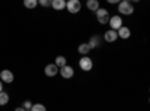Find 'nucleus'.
<instances>
[{"mask_svg": "<svg viewBox=\"0 0 150 111\" xmlns=\"http://www.w3.org/2000/svg\"><path fill=\"white\" fill-rule=\"evenodd\" d=\"M117 9L122 15H132L134 11H135V8L131 2H123V0L120 3H117Z\"/></svg>", "mask_w": 150, "mask_h": 111, "instance_id": "f257e3e1", "label": "nucleus"}, {"mask_svg": "<svg viewBox=\"0 0 150 111\" xmlns=\"http://www.w3.org/2000/svg\"><path fill=\"white\" fill-rule=\"evenodd\" d=\"M66 9L69 14L75 15V14H78V12L81 11V2L80 0H68L66 2Z\"/></svg>", "mask_w": 150, "mask_h": 111, "instance_id": "f03ea898", "label": "nucleus"}, {"mask_svg": "<svg viewBox=\"0 0 150 111\" xmlns=\"http://www.w3.org/2000/svg\"><path fill=\"white\" fill-rule=\"evenodd\" d=\"M78 65H80L81 71L89 72V71H92V68H93V60H92L89 56H83V57L80 59V62H78Z\"/></svg>", "mask_w": 150, "mask_h": 111, "instance_id": "7ed1b4c3", "label": "nucleus"}, {"mask_svg": "<svg viewBox=\"0 0 150 111\" xmlns=\"http://www.w3.org/2000/svg\"><path fill=\"white\" fill-rule=\"evenodd\" d=\"M96 20L99 24H107L110 21V14H108V11L104 9V8H99L96 11Z\"/></svg>", "mask_w": 150, "mask_h": 111, "instance_id": "20e7f679", "label": "nucleus"}, {"mask_svg": "<svg viewBox=\"0 0 150 111\" xmlns=\"http://www.w3.org/2000/svg\"><path fill=\"white\" fill-rule=\"evenodd\" d=\"M59 74H60V75L63 77L65 80H71V78L75 75V71H74V68H72V66L65 65V66L59 68Z\"/></svg>", "mask_w": 150, "mask_h": 111, "instance_id": "39448f33", "label": "nucleus"}, {"mask_svg": "<svg viewBox=\"0 0 150 111\" xmlns=\"http://www.w3.org/2000/svg\"><path fill=\"white\" fill-rule=\"evenodd\" d=\"M108 24H110V27H111L112 30H119V29L123 26V18H122L120 15L110 17V21H108Z\"/></svg>", "mask_w": 150, "mask_h": 111, "instance_id": "423d86ee", "label": "nucleus"}, {"mask_svg": "<svg viewBox=\"0 0 150 111\" xmlns=\"http://www.w3.org/2000/svg\"><path fill=\"white\" fill-rule=\"evenodd\" d=\"M117 30H112V29H110V30H107L105 32V35H104V39H105V42H108V44H112V42H116L117 41Z\"/></svg>", "mask_w": 150, "mask_h": 111, "instance_id": "0eeeda50", "label": "nucleus"}, {"mask_svg": "<svg viewBox=\"0 0 150 111\" xmlns=\"http://www.w3.org/2000/svg\"><path fill=\"white\" fill-rule=\"evenodd\" d=\"M0 80H2V83L11 84L12 81H14V74H12L9 69H5V71L0 72Z\"/></svg>", "mask_w": 150, "mask_h": 111, "instance_id": "6e6552de", "label": "nucleus"}, {"mask_svg": "<svg viewBox=\"0 0 150 111\" xmlns=\"http://www.w3.org/2000/svg\"><path fill=\"white\" fill-rule=\"evenodd\" d=\"M117 36H119L120 39H129L131 38V29L126 27V26H122L117 30Z\"/></svg>", "mask_w": 150, "mask_h": 111, "instance_id": "1a4fd4ad", "label": "nucleus"}, {"mask_svg": "<svg viewBox=\"0 0 150 111\" xmlns=\"http://www.w3.org/2000/svg\"><path fill=\"white\" fill-rule=\"evenodd\" d=\"M45 75L47 77H56L57 75V72H59V68L54 65V63H50V65H47L45 66Z\"/></svg>", "mask_w": 150, "mask_h": 111, "instance_id": "9d476101", "label": "nucleus"}, {"mask_svg": "<svg viewBox=\"0 0 150 111\" xmlns=\"http://www.w3.org/2000/svg\"><path fill=\"white\" fill-rule=\"evenodd\" d=\"M51 8L54 11H63V9H66V0H53Z\"/></svg>", "mask_w": 150, "mask_h": 111, "instance_id": "9b49d317", "label": "nucleus"}, {"mask_svg": "<svg viewBox=\"0 0 150 111\" xmlns=\"http://www.w3.org/2000/svg\"><path fill=\"white\" fill-rule=\"evenodd\" d=\"M86 8L89 11L96 12L99 8H101V5H99V0H87V2H86Z\"/></svg>", "mask_w": 150, "mask_h": 111, "instance_id": "f8f14e48", "label": "nucleus"}, {"mask_svg": "<svg viewBox=\"0 0 150 111\" xmlns=\"http://www.w3.org/2000/svg\"><path fill=\"white\" fill-rule=\"evenodd\" d=\"M90 50H92V48L89 47V44H87V42H83V44L78 45V53L81 56H87V54L90 53Z\"/></svg>", "mask_w": 150, "mask_h": 111, "instance_id": "ddd939ff", "label": "nucleus"}, {"mask_svg": "<svg viewBox=\"0 0 150 111\" xmlns=\"http://www.w3.org/2000/svg\"><path fill=\"white\" fill-rule=\"evenodd\" d=\"M87 44H89L90 48H98L99 45H101V38H99L98 35H95V36H92V38L89 39V42H87Z\"/></svg>", "mask_w": 150, "mask_h": 111, "instance_id": "4468645a", "label": "nucleus"}, {"mask_svg": "<svg viewBox=\"0 0 150 111\" xmlns=\"http://www.w3.org/2000/svg\"><path fill=\"white\" fill-rule=\"evenodd\" d=\"M54 65H56L57 68H62V66L68 65V60H66V57H65V56H57V57H56V60H54Z\"/></svg>", "mask_w": 150, "mask_h": 111, "instance_id": "2eb2a0df", "label": "nucleus"}, {"mask_svg": "<svg viewBox=\"0 0 150 111\" xmlns=\"http://www.w3.org/2000/svg\"><path fill=\"white\" fill-rule=\"evenodd\" d=\"M6 104H9V95L2 90V92H0V105L5 107Z\"/></svg>", "mask_w": 150, "mask_h": 111, "instance_id": "dca6fc26", "label": "nucleus"}, {"mask_svg": "<svg viewBox=\"0 0 150 111\" xmlns=\"http://www.w3.org/2000/svg\"><path fill=\"white\" fill-rule=\"evenodd\" d=\"M24 8H27V9H35L38 6V0H24Z\"/></svg>", "mask_w": 150, "mask_h": 111, "instance_id": "f3484780", "label": "nucleus"}, {"mask_svg": "<svg viewBox=\"0 0 150 111\" xmlns=\"http://www.w3.org/2000/svg\"><path fill=\"white\" fill-rule=\"evenodd\" d=\"M30 111H47V107L44 104H33Z\"/></svg>", "mask_w": 150, "mask_h": 111, "instance_id": "a211bd4d", "label": "nucleus"}, {"mask_svg": "<svg viewBox=\"0 0 150 111\" xmlns=\"http://www.w3.org/2000/svg\"><path fill=\"white\" fill-rule=\"evenodd\" d=\"M53 3V0H38V5H41L44 8H48V6H51Z\"/></svg>", "mask_w": 150, "mask_h": 111, "instance_id": "6ab92c4d", "label": "nucleus"}, {"mask_svg": "<svg viewBox=\"0 0 150 111\" xmlns=\"http://www.w3.org/2000/svg\"><path fill=\"white\" fill-rule=\"evenodd\" d=\"M32 105H33V104H32L30 101H24V104H23V108H24V110H27V111H29V110L32 108Z\"/></svg>", "mask_w": 150, "mask_h": 111, "instance_id": "aec40b11", "label": "nucleus"}, {"mask_svg": "<svg viewBox=\"0 0 150 111\" xmlns=\"http://www.w3.org/2000/svg\"><path fill=\"white\" fill-rule=\"evenodd\" d=\"M107 2L110 3V5H117V3H120L122 0H107Z\"/></svg>", "mask_w": 150, "mask_h": 111, "instance_id": "412c9836", "label": "nucleus"}, {"mask_svg": "<svg viewBox=\"0 0 150 111\" xmlns=\"http://www.w3.org/2000/svg\"><path fill=\"white\" fill-rule=\"evenodd\" d=\"M14 111H27V110H24V108H23V107H20V108H15V110H14Z\"/></svg>", "mask_w": 150, "mask_h": 111, "instance_id": "4be33fe9", "label": "nucleus"}, {"mask_svg": "<svg viewBox=\"0 0 150 111\" xmlns=\"http://www.w3.org/2000/svg\"><path fill=\"white\" fill-rule=\"evenodd\" d=\"M3 90V83H2V80H0V92Z\"/></svg>", "mask_w": 150, "mask_h": 111, "instance_id": "5701e85b", "label": "nucleus"}, {"mask_svg": "<svg viewBox=\"0 0 150 111\" xmlns=\"http://www.w3.org/2000/svg\"><path fill=\"white\" fill-rule=\"evenodd\" d=\"M131 2H132V3H138V2H140V0H131Z\"/></svg>", "mask_w": 150, "mask_h": 111, "instance_id": "b1692460", "label": "nucleus"}]
</instances>
